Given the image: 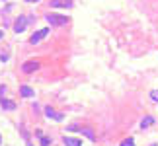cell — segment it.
<instances>
[{
    "label": "cell",
    "instance_id": "9c48e42d",
    "mask_svg": "<svg viewBox=\"0 0 158 146\" xmlns=\"http://www.w3.org/2000/svg\"><path fill=\"white\" fill-rule=\"evenodd\" d=\"M63 142H65L66 146H82L80 138H74V136H65V138H63Z\"/></svg>",
    "mask_w": 158,
    "mask_h": 146
},
{
    "label": "cell",
    "instance_id": "5b68a950",
    "mask_svg": "<svg viewBox=\"0 0 158 146\" xmlns=\"http://www.w3.org/2000/svg\"><path fill=\"white\" fill-rule=\"evenodd\" d=\"M37 68H39V62H37V61H27V62H24V66H22V70H24L26 74L35 72Z\"/></svg>",
    "mask_w": 158,
    "mask_h": 146
},
{
    "label": "cell",
    "instance_id": "ac0fdd59",
    "mask_svg": "<svg viewBox=\"0 0 158 146\" xmlns=\"http://www.w3.org/2000/svg\"><path fill=\"white\" fill-rule=\"evenodd\" d=\"M27 2H37V0H27Z\"/></svg>",
    "mask_w": 158,
    "mask_h": 146
},
{
    "label": "cell",
    "instance_id": "7a4b0ae2",
    "mask_svg": "<svg viewBox=\"0 0 158 146\" xmlns=\"http://www.w3.org/2000/svg\"><path fill=\"white\" fill-rule=\"evenodd\" d=\"M30 22H33V18H27V16H20V18L14 22V31H16V33H22Z\"/></svg>",
    "mask_w": 158,
    "mask_h": 146
},
{
    "label": "cell",
    "instance_id": "ba28073f",
    "mask_svg": "<svg viewBox=\"0 0 158 146\" xmlns=\"http://www.w3.org/2000/svg\"><path fill=\"white\" fill-rule=\"evenodd\" d=\"M0 103H2V109H6V111H12L16 107V103L12 101V99H4V95L0 98Z\"/></svg>",
    "mask_w": 158,
    "mask_h": 146
},
{
    "label": "cell",
    "instance_id": "d6986e66",
    "mask_svg": "<svg viewBox=\"0 0 158 146\" xmlns=\"http://www.w3.org/2000/svg\"><path fill=\"white\" fill-rule=\"evenodd\" d=\"M0 142H2V138H0Z\"/></svg>",
    "mask_w": 158,
    "mask_h": 146
},
{
    "label": "cell",
    "instance_id": "277c9868",
    "mask_svg": "<svg viewBox=\"0 0 158 146\" xmlns=\"http://www.w3.org/2000/svg\"><path fill=\"white\" fill-rule=\"evenodd\" d=\"M45 115H47L49 119H53V121H63L65 119V115L61 113V111H55L53 107H45Z\"/></svg>",
    "mask_w": 158,
    "mask_h": 146
},
{
    "label": "cell",
    "instance_id": "2e32d148",
    "mask_svg": "<svg viewBox=\"0 0 158 146\" xmlns=\"http://www.w3.org/2000/svg\"><path fill=\"white\" fill-rule=\"evenodd\" d=\"M0 61H2V62L8 61V55H6V53H2V55H0Z\"/></svg>",
    "mask_w": 158,
    "mask_h": 146
},
{
    "label": "cell",
    "instance_id": "30bf717a",
    "mask_svg": "<svg viewBox=\"0 0 158 146\" xmlns=\"http://www.w3.org/2000/svg\"><path fill=\"white\" fill-rule=\"evenodd\" d=\"M20 94H22L24 98H31V95H33V90H31L30 86H22V88H20Z\"/></svg>",
    "mask_w": 158,
    "mask_h": 146
},
{
    "label": "cell",
    "instance_id": "8992f818",
    "mask_svg": "<svg viewBox=\"0 0 158 146\" xmlns=\"http://www.w3.org/2000/svg\"><path fill=\"white\" fill-rule=\"evenodd\" d=\"M72 0H51V8H70Z\"/></svg>",
    "mask_w": 158,
    "mask_h": 146
},
{
    "label": "cell",
    "instance_id": "52a82bcc",
    "mask_svg": "<svg viewBox=\"0 0 158 146\" xmlns=\"http://www.w3.org/2000/svg\"><path fill=\"white\" fill-rule=\"evenodd\" d=\"M78 132L84 135L86 138H90V140H96V132L92 131V129H88V127H80V129H78Z\"/></svg>",
    "mask_w": 158,
    "mask_h": 146
},
{
    "label": "cell",
    "instance_id": "6da1fadb",
    "mask_svg": "<svg viewBox=\"0 0 158 146\" xmlns=\"http://www.w3.org/2000/svg\"><path fill=\"white\" fill-rule=\"evenodd\" d=\"M45 20L51 23V27H63L68 23V16H61V14H47Z\"/></svg>",
    "mask_w": 158,
    "mask_h": 146
},
{
    "label": "cell",
    "instance_id": "4fadbf2b",
    "mask_svg": "<svg viewBox=\"0 0 158 146\" xmlns=\"http://www.w3.org/2000/svg\"><path fill=\"white\" fill-rule=\"evenodd\" d=\"M150 98L154 99V101H158V90H152L150 92Z\"/></svg>",
    "mask_w": 158,
    "mask_h": 146
},
{
    "label": "cell",
    "instance_id": "8fae6325",
    "mask_svg": "<svg viewBox=\"0 0 158 146\" xmlns=\"http://www.w3.org/2000/svg\"><path fill=\"white\" fill-rule=\"evenodd\" d=\"M152 123H154V117H150V115H148V117H144V119L141 121V127H143V129H147V127H150Z\"/></svg>",
    "mask_w": 158,
    "mask_h": 146
},
{
    "label": "cell",
    "instance_id": "e0dca14e",
    "mask_svg": "<svg viewBox=\"0 0 158 146\" xmlns=\"http://www.w3.org/2000/svg\"><path fill=\"white\" fill-rule=\"evenodd\" d=\"M2 37H4V31H0V39H2Z\"/></svg>",
    "mask_w": 158,
    "mask_h": 146
},
{
    "label": "cell",
    "instance_id": "3957f363",
    "mask_svg": "<svg viewBox=\"0 0 158 146\" xmlns=\"http://www.w3.org/2000/svg\"><path fill=\"white\" fill-rule=\"evenodd\" d=\"M47 35H49V27H41V29H37V31L30 37V43L35 45V43H39V41H43Z\"/></svg>",
    "mask_w": 158,
    "mask_h": 146
},
{
    "label": "cell",
    "instance_id": "7c38bea8",
    "mask_svg": "<svg viewBox=\"0 0 158 146\" xmlns=\"http://www.w3.org/2000/svg\"><path fill=\"white\" fill-rule=\"evenodd\" d=\"M119 146H135V140H133V138H125Z\"/></svg>",
    "mask_w": 158,
    "mask_h": 146
},
{
    "label": "cell",
    "instance_id": "5bb4252c",
    "mask_svg": "<svg viewBox=\"0 0 158 146\" xmlns=\"http://www.w3.org/2000/svg\"><path fill=\"white\" fill-rule=\"evenodd\" d=\"M41 144H43V146H49V138H47V136H43V138H41Z\"/></svg>",
    "mask_w": 158,
    "mask_h": 146
},
{
    "label": "cell",
    "instance_id": "9a60e30c",
    "mask_svg": "<svg viewBox=\"0 0 158 146\" xmlns=\"http://www.w3.org/2000/svg\"><path fill=\"white\" fill-rule=\"evenodd\" d=\"M78 129H80L78 125H68V131H78Z\"/></svg>",
    "mask_w": 158,
    "mask_h": 146
}]
</instances>
